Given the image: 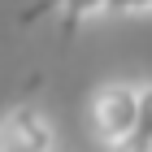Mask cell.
Instances as JSON below:
<instances>
[{"label": "cell", "instance_id": "1", "mask_svg": "<svg viewBox=\"0 0 152 152\" xmlns=\"http://www.w3.org/2000/svg\"><path fill=\"white\" fill-rule=\"evenodd\" d=\"M96 139L104 143L109 152H122L126 139L135 135V117H139V83H100L91 91V104H87Z\"/></svg>", "mask_w": 152, "mask_h": 152}, {"label": "cell", "instance_id": "2", "mask_svg": "<svg viewBox=\"0 0 152 152\" xmlns=\"http://www.w3.org/2000/svg\"><path fill=\"white\" fill-rule=\"evenodd\" d=\"M52 117L35 104H18L0 117V152H52Z\"/></svg>", "mask_w": 152, "mask_h": 152}, {"label": "cell", "instance_id": "3", "mask_svg": "<svg viewBox=\"0 0 152 152\" xmlns=\"http://www.w3.org/2000/svg\"><path fill=\"white\" fill-rule=\"evenodd\" d=\"M109 0H39L35 9L22 18V26H31L39 18V13H48V18H57L61 31H74L78 22H87V18H96V13H104Z\"/></svg>", "mask_w": 152, "mask_h": 152}, {"label": "cell", "instance_id": "4", "mask_svg": "<svg viewBox=\"0 0 152 152\" xmlns=\"http://www.w3.org/2000/svg\"><path fill=\"white\" fill-rule=\"evenodd\" d=\"M122 152H152V83H139V117Z\"/></svg>", "mask_w": 152, "mask_h": 152}, {"label": "cell", "instance_id": "5", "mask_svg": "<svg viewBox=\"0 0 152 152\" xmlns=\"http://www.w3.org/2000/svg\"><path fill=\"white\" fill-rule=\"evenodd\" d=\"M113 18H152V0H109V9Z\"/></svg>", "mask_w": 152, "mask_h": 152}]
</instances>
